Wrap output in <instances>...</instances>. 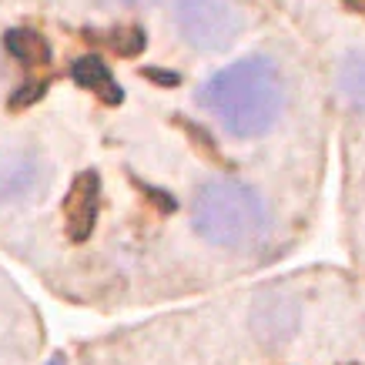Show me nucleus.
Instances as JSON below:
<instances>
[{
  "label": "nucleus",
  "instance_id": "8",
  "mask_svg": "<svg viewBox=\"0 0 365 365\" xmlns=\"http://www.w3.org/2000/svg\"><path fill=\"white\" fill-rule=\"evenodd\" d=\"M7 51H11L17 61H24V64H47V57H51V51H47L44 37L41 34H31V31H7Z\"/></svg>",
  "mask_w": 365,
  "mask_h": 365
},
{
  "label": "nucleus",
  "instance_id": "1",
  "mask_svg": "<svg viewBox=\"0 0 365 365\" xmlns=\"http://www.w3.org/2000/svg\"><path fill=\"white\" fill-rule=\"evenodd\" d=\"M201 104L235 138L265 134L282 114L285 88L268 57H245L218 71L201 91Z\"/></svg>",
  "mask_w": 365,
  "mask_h": 365
},
{
  "label": "nucleus",
  "instance_id": "3",
  "mask_svg": "<svg viewBox=\"0 0 365 365\" xmlns=\"http://www.w3.org/2000/svg\"><path fill=\"white\" fill-rule=\"evenodd\" d=\"M175 21L185 44L198 51H222L242 31V11L232 0H178Z\"/></svg>",
  "mask_w": 365,
  "mask_h": 365
},
{
  "label": "nucleus",
  "instance_id": "5",
  "mask_svg": "<svg viewBox=\"0 0 365 365\" xmlns=\"http://www.w3.org/2000/svg\"><path fill=\"white\" fill-rule=\"evenodd\" d=\"M41 185V165L34 158H11L0 168V201H21Z\"/></svg>",
  "mask_w": 365,
  "mask_h": 365
},
{
  "label": "nucleus",
  "instance_id": "9",
  "mask_svg": "<svg viewBox=\"0 0 365 365\" xmlns=\"http://www.w3.org/2000/svg\"><path fill=\"white\" fill-rule=\"evenodd\" d=\"M108 4H118V7H155L161 0H108Z\"/></svg>",
  "mask_w": 365,
  "mask_h": 365
},
{
  "label": "nucleus",
  "instance_id": "4",
  "mask_svg": "<svg viewBox=\"0 0 365 365\" xmlns=\"http://www.w3.org/2000/svg\"><path fill=\"white\" fill-rule=\"evenodd\" d=\"M94 215H98V175L84 171V175L71 185L64 198V225L67 235L74 242H84L94 228Z\"/></svg>",
  "mask_w": 365,
  "mask_h": 365
},
{
  "label": "nucleus",
  "instance_id": "6",
  "mask_svg": "<svg viewBox=\"0 0 365 365\" xmlns=\"http://www.w3.org/2000/svg\"><path fill=\"white\" fill-rule=\"evenodd\" d=\"M74 81H78L81 88L98 91L108 104H121V98H124L121 84L111 78V71H108V64L101 57H81L78 64H74Z\"/></svg>",
  "mask_w": 365,
  "mask_h": 365
},
{
  "label": "nucleus",
  "instance_id": "7",
  "mask_svg": "<svg viewBox=\"0 0 365 365\" xmlns=\"http://www.w3.org/2000/svg\"><path fill=\"white\" fill-rule=\"evenodd\" d=\"M339 88H342V94L349 98L352 108L365 111V51L345 57L342 71H339Z\"/></svg>",
  "mask_w": 365,
  "mask_h": 365
},
{
  "label": "nucleus",
  "instance_id": "10",
  "mask_svg": "<svg viewBox=\"0 0 365 365\" xmlns=\"http://www.w3.org/2000/svg\"><path fill=\"white\" fill-rule=\"evenodd\" d=\"M51 365H64V359H54V362H51Z\"/></svg>",
  "mask_w": 365,
  "mask_h": 365
},
{
  "label": "nucleus",
  "instance_id": "2",
  "mask_svg": "<svg viewBox=\"0 0 365 365\" xmlns=\"http://www.w3.org/2000/svg\"><path fill=\"white\" fill-rule=\"evenodd\" d=\"M195 232L218 248H245L268 232L262 195L232 178H211L195 191Z\"/></svg>",
  "mask_w": 365,
  "mask_h": 365
}]
</instances>
